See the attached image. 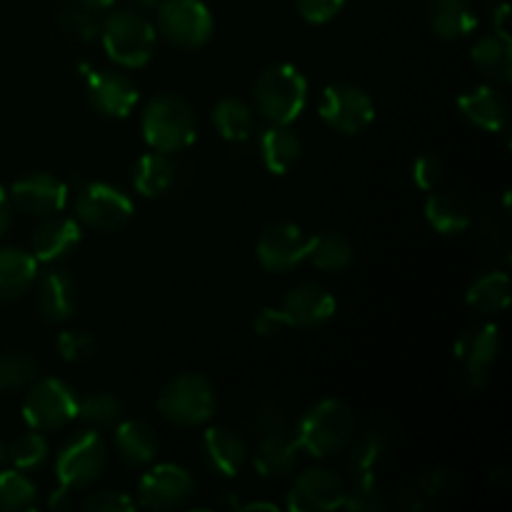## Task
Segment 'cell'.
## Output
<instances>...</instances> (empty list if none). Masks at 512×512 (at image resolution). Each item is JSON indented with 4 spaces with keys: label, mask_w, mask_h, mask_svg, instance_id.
<instances>
[{
    "label": "cell",
    "mask_w": 512,
    "mask_h": 512,
    "mask_svg": "<svg viewBox=\"0 0 512 512\" xmlns=\"http://www.w3.org/2000/svg\"><path fill=\"white\" fill-rule=\"evenodd\" d=\"M355 435L353 410L338 398H323L310 405L295 425V443L310 458H333L348 450Z\"/></svg>",
    "instance_id": "1"
},
{
    "label": "cell",
    "mask_w": 512,
    "mask_h": 512,
    "mask_svg": "<svg viewBox=\"0 0 512 512\" xmlns=\"http://www.w3.org/2000/svg\"><path fill=\"white\" fill-rule=\"evenodd\" d=\"M308 105V80L295 65L273 63L255 78L253 110L268 125H293Z\"/></svg>",
    "instance_id": "2"
},
{
    "label": "cell",
    "mask_w": 512,
    "mask_h": 512,
    "mask_svg": "<svg viewBox=\"0 0 512 512\" xmlns=\"http://www.w3.org/2000/svg\"><path fill=\"white\" fill-rule=\"evenodd\" d=\"M145 145L158 153L173 155L190 148L198 138V118L193 105L175 93H160L145 105L140 118Z\"/></svg>",
    "instance_id": "3"
},
{
    "label": "cell",
    "mask_w": 512,
    "mask_h": 512,
    "mask_svg": "<svg viewBox=\"0 0 512 512\" xmlns=\"http://www.w3.org/2000/svg\"><path fill=\"white\" fill-rule=\"evenodd\" d=\"M100 43L108 58L120 68H145L155 55L158 30L140 10H115L100 23Z\"/></svg>",
    "instance_id": "4"
},
{
    "label": "cell",
    "mask_w": 512,
    "mask_h": 512,
    "mask_svg": "<svg viewBox=\"0 0 512 512\" xmlns=\"http://www.w3.org/2000/svg\"><path fill=\"white\" fill-rule=\"evenodd\" d=\"M218 410L215 385L203 373H180L158 393V413L175 428H200Z\"/></svg>",
    "instance_id": "5"
},
{
    "label": "cell",
    "mask_w": 512,
    "mask_h": 512,
    "mask_svg": "<svg viewBox=\"0 0 512 512\" xmlns=\"http://www.w3.org/2000/svg\"><path fill=\"white\" fill-rule=\"evenodd\" d=\"M108 443L95 430H80L60 445L55 455L58 483L70 490H85L103 478L108 468Z\"/></svg>",
    "instance_id": "6"
},
{
    "label": "cell",
    "mask_w": 512,
    "mask_h": 512,
    "mask_svg": "<svg viewBox=\"0 0 512 512\" xmlns=\"http://www.w3.org/2000/svg\"><path fill=\"white\" fill-rule=\"evenodd\" d=\"M78 395L65 380L38 378L25 390L20 413L28 428L53 433L78 418Z\"/></svg>",
    "instance_id": "7"
},
{
    "label": "cell",
    "mask_w": 512,
    "mask_h": 512,
    "mask_svg": "<svg viewBox=\"0 0 512 512\" xmlns=\"http://www.w3.org/2000/svg\"><path fill=\"white\" fill-rule=\"evenodd\" d=\"M155 10V30L175 48L198 50L213 38L215 18L203 0H163Z\"/></svg>",
    "instance_id": "8"
},
{
    "label": "cell",
    "mask_w": 512,
    "mask_h": 512,
    "mask_svg": "<svg viewBox=\"0 0 512 512\" xmlns=\"http://www.w3.org/2000/svg\"><path fill=\"white\" fill-rule=\"evenodd\" d=\"M318 115L340 135H360L373 125L375 100L355 83H333L320 93Z\"/></svg>",
    "instance_id": "9"
},
{
    "label": "cell",
    "mask_w": 512,
    "mask_h": 512,
    "mask_svg": "<svg viewBox=\"0 0 512 512\" xmlns=\"http://www.w3.org/2000/svg\"><path fill=\"white\" fill-rule=\"evenodd\" d=\"M75 220L85 228L113 233L125 228L135 215V203L120 188L108 183H85L73 200Z\"/></svg>",
    "instance_id": "10"
},
{
    "label": "cell",
    "mask_w": 512,
    "mask_h": 512,
    "mask_svg": "<svg viewBox=\"0 0 512 512\" xmlns=\"http://www.w3.org/2000/svg\"><path fill=\"white\" fill-rule=\"evenodd\" d=\"M308 240L305 230L300 225L278 220V223L265 225L255 240V258L265 273L283 275L305 263L308 255Z\"/></svg>",
    "instance_id": "11"
},
{
    "label": "cell",
    "mask_w": 512,
    "mask_h": 512,
    "mask_svg": "<svg viewBox=\"0 0 512 512\" xmlns=\"http://www.w3.org/2000/svg\"><path fill=\"white\" fill-rule=\"evenodd\" d=\"M195 478L175 463L153 465L138 483V505L145 510H180L193 500Z\"/></svg>",
    "instance_id": "12"
},
{
    "label": "cell",
    "mask_w": 512,
    "mask_h": 512,
    "mask_svg": "<svg viewBox=\"0 0 512 512\" xmlns=\"http://www.w3.org/2000/svg\"><path fill=\"white\" fill-rule=\"evenodd\" d=\"M278 313L283 318L285 328L295 330H313L325 325L338 313V300L325 285L305 280V283L293 285L283 295L278 305Z\"/></svg>",
    "instance_id": "13"
},
{
    "label": "cell",
    "mask_w": 512,
    "mask_h": 512,
    "mask_svg": "<svg viewBox=\"0 0 512 512\" xmlns=\"http://www.w3.org/2000/svg\"><path fill=\"white\" fill-rule=\"evenodd\" d=\"M345 480L335 470L325 465H313L303 470L293 480V488L288 490V510L293 512H330L343 508L345 500Z\"/></svg>",
    "instance_id": "14"
},
{
    "label": "cell",
    "mask_w": 512,
    "mask_h": 512,
    "mask_svg": "<svg viewBox=\"0 0 512 512\" xmlns=\"http://www.w3.org/2000/svg\"><path fill=\"white\" fill-rule=\"evenodd\" d=\"M503 350L500 328L493 323H478L460 333L455 340V355L463 363L468 385L473 390H483L490 383V370Z\"/></svg>",
    "instance_id": "15"
},
{
    "label": "cell",
    "mask_w": 512,
    "mask_h": 512,
    "mask_svg": "<svg viewBox=\"0 0 512 512\" xmlns=\"http://www.w3.org/2000/svg\"><path fill=\"white\" fill-rule=\"evenodd\" d=\"M68 185L50 173H25L10 185L8 198L13 208L33 218L63 213L68 205Z\"/></svg>",
    "instance_id": "16"
},
{
    "label": "cell",
    "mask_w": 512,
    "mask_h": 512,
    "mask_svg": "<svg viewBox=\"0 0 512 512\" xmlns=\"http://www.w3.org/2000/svg\"><path fill=\"white\" fill-rule=\"evenodd\" d=\"M85 88H88V100L95 113L113 120L128 118L140 98L133 78L118 70H90Z\"/></svg>",
    "instance_id": "17"
},
{
    "label": "cell",
    "mask_w": 512,
    "mask_h": 512,
    "mask_svg": "<svg viewBox=\"0 0 512 512\" xmlns=\"http://www.w3.org/2000/svg\"><path fill=\"white\" fill-rule=\"evenodd\" d=\"M458 113L465 123L485 130V133H503L510 118L508 98L493 83L475 85V88L460 93Z\"/></svg>",
    "instance_id": "18"
},
{
    "label": "cell",
    "mask_w": 512,
    "mask_h": 512,
    "mask_svg": "<svg viewBox=\"0 0 512 512\" xmlns=\"http://www.w3.org/2000/svg\"><path fill=\"white\" fill-rule=\"evenodd\" d=\"M80 240H83V225L75 218L55 213L43 218V223L33 230L30 253L35 255L38 263H60L78 250Z\"/></svg>",
    "instance_id": "19"
},
{
    "label": "cell",
    "mask_w": 512,
    "mask_h": 512,
    "mask_svg": "<svg viewBox=\"0 0 512 512\" xmlns=\"http://www.w3.org/2000/svg\"><path fill=\"white\" fill-rule=\"evenodd\" d=\"M35 308L48 323H65L78 313V285L73 275L63 268H53L38 275Z\"/></svg>",
    "instance_id": "20"
},
{
    "label": "cell",
    "mask_w": 512,
    "mask_h": 512,
    "mask_svg": "<svg viewBox=\"0 0 512 512\" xmlns=\"http://www.w3.org/2000/svg\"><path fill=\"white\" fill-rule=\"evenodd\" d=\"M200 453H203L205 465L220 478H238L240 470L248 463V445L225 425H213L203 433L200 440Z\"/></svg>",
    "instance_id": "21"
},
{
    "label": "cell",
    "mask_w": 512,
    "mask_h": 512,
    "mask_svg": "<svg viewBox=\"0 0 512 512\" xmlns=\"http://www.w3.org/2000/svg\"><path fill=\"white\" fill-rule=\"evenodd\" d=\"M160 448L158 433L143 420H120L113 433L115 458L125 468H148Z\"/></svg>",
    "instance_id": "22"
},
{
    "label": "cell",
    "mask_w": 512,
    "mask_h": 512,
    "mask_svg": "<svg viewBox=\"0 0 512 512\" xmlns=\"http://www.w3.org/2000/svg\"><path fill=\"white\" fill-rule=\"evenodd\" d=\"M300 448L288 433H270L258 440L253 450V468L263 480H283L298 468Z\"/></svg>",
    "instance_id": "23"
},
{
    "label": "cell",
    "mask_w": 512,
    "mask_h": 512,
    "mask_svg": "<svg viewBox=\"0 0 512 512\" xmlns=\"http://www.w3.org/2000/svg\"><path fill=\"white\" fill-rule=\"evenodd\" d=\"M425 23L438 38L463 40L478 28V10L470 0H430Z\"/></svg>",
    "instance_id": "24"
},
{
    "label": "cell",
    "mask_w": 512,
    "mask_h": 512,
    "mask_svg": "<svg viewBox=\"0 0 512 512\" xmlns=\"http://www.w3.org/2000/svg\"><path fill=\"white\" fill-rule=\"evenodd\" d=\"M303 138L290 125H268L260 135V160L273 175H288L303 160Z\"/></svg>",
    "instance_id": "25"
},
{
    "label": "cell",
    "mask_w": 512,
    "mask_h": 512,
    "mask_svg": "<svg viewBox=\"0 0 512 512\" xmlns=\"http://www.w3.org/2000/svg\"><path fill=\"white\" fill-rule=\"evenodd\" d=\"M470 60L488 83L508 85L512 80V45L510 35L488 33L475 40L470 50Z\"/></svg>",
    "instance_id": "26"
},
{
    "label": "cell",
    "mask_w": 512,
    "mask_h": 512,
    "mask_svg": "<svg viewBox=\"0 0 512 512\" xmlns=\"http://www.w3.org/2000/svg\"><path fill=\"white\" fill-rule=\"evenodd\" d=\"M38 260L23 248H0V300H20L38 280Z\"/></svg>",
    "instance_id": "27"
},
{
    "label": "cell",
    "mask_w": 512,
    "mask_h": 512,
    "mask_svg": "<svg viewBox=\"0 0 512 512\" xmlns=\"http://www.w3.org/2000/svg\"><path fill=\"white\" fill-rule=\"evenodd\" d=\"M423 213L430 228L440 235H460L473 223L468 203L460 195L448 193V190H430Z\"/></svg>",
    "instance_id": "28"
},
{
    "label": "cell",
    "mask_w": 512,
    "mask_h": 512,
    "mask_svg": "<svg viewBox=\"0 0 512 512\" xmlns=\"http://www.w3.org/2000/svg\"><path fill=\"white\" fill-rule=\"evenodd\" d=\"M355 248L350 238L340 230H320L308 240V260L320 273H343L353 263Z\"/></svg>",
    "instance_id": "29"
},
{
    "label": "cell",
    "mask_w": 512,
    "mask_h": 512,
    "mask_svg": "<svg viewBox=\"0 0 512 512\" xmlns=\"http://www.w3.org/2000/svg\"><path fill=\"white\" fill-rule=\"evenodd\" d=\"M465 303L480 315H500L510 305V275L505 270H488L478 275L465 290Z\"/></svg>",
    "instance_id": "30"
},
{
    "label": "cell",
    "mask_w": 512,
    "mask_h": 512,
    "mask_svg": "<svg viewBox=\"0 0 512 512\" xmlns=\"http://www.w3.org/2000/svg\"><path fill=\"white\" fill-rule=\"evenodd\" d=\"M175 183V168L170 158L158 150L143 153L133 165V188L143 198H160Z\"/></svg>",
    "instance_id": "31"
},
{
    "label": "cell",
    "mask_w": 512,
    "mask_h": 512,
    "mask_svg": "<svg viewBox=\"0 0 512 512\" xmlns=\"http://www.w3.org/2000/svg\"><path fill=\"white\" fill-rule=\"evenodd\" d=\"M213 125L228 143H245L255 130V110L243 98H223L213 108Z\"/></svg>",
    "instance_id": "32"
},
{
    "label": "cell",
    "mask_w": 512,
    "mask_h": 512,
    "mask_svg": "<svg viewBox=\"0 0 512 512\" xmlns=\"http://www.w3.org/2000/svg\"><path fill=\"white\" fill-rule=\"evenodd\" d=\"M38 508V485L25 470H0V512H25Z\"/></svg>",
    "instance_id": "33"
},
{
    "label": "cell",
    "mask_w": 512,
    "mask_h": 512,
    "mask_svg": "<svg viewBox=\"0 0 512 512\" xmlns=\"http://www.w3.org/2000/svg\"><path fill=\"white\" fill-rule=\"evenodd\" d=\"M78 418L93 428H115L125 418V405L115 393L98 390L78 400Z\"/></svg>",
    "instance_id": "34"
},
{
    "label": "cell",
    "mask_w": 512,
    "mask_h": 512,
    "mask_svg": "<svg viewBox=\"0 0 512 512\" xmlns=\"http://www.w3.org/2000/svg\"><path fill=\"white\" fill-rule=\"evenodd\" d=\"M5 455L18 470H38L43 468L50 455V445L45 433L28 428L25 433L15 435L13 443L5 445Z\"/></svg>",
    "instance_id": "35"
},
{
    "label": "cell",
    "mask_w": 512,
    "mask_h": 512,
    "mask_svg": "<svg viewBox=\"0 0 512 512\" xmlns=\"http://www.w3.org/2000/svg\"><path fill=\"white\" fill-rule=\"evenodd\" d=\"M40 378V365L23 350L0 355V390H28Z\"/></svg>",
    "instance_id": "36"
},
{
    "label": "cell",
    "mask_w": 512,
    "mask_h": 512,
    "mask_svg": "<svg viewBox=\"0 0 512 512\" xmlns=\"http://www.w3.org/2000/svg\"><path fill=\"white\" fill-rule=\"evenodd\" d=\"M95 13H98V10L88 8V5L75 0L73 5H65L63 8V13H60V25H63L65 33L75 35V38L93 40L98 38L100 33V20Z\"/></svg>",
    "instance_id": "37"
},
{
    "label": "cell",
    "mask_w": 512,
    "mask_h": 512,
    "mask_svg": "<svg viewBox=\"0 0 512 512\" xmlns=\"http://www.w3.org/2000/svg\"><path fill=\"white\" fill-rule=\"evenodd\" d=\"M55 348L65 363H85L98 353V343L88 330H63L55 340Z\"/></svg>",
    "instance_id": "38"
},
{
    "label": "cell",
    "mask_w": 512,
    "mask_h": 512,
    "mask_svg": "<svg viewBox=\"0 0 512 512\" xmlns=\"http://www.w3.org/2000/svg\"><path fill=\"white\" fill-rule=\"evenodd\" d=\"M248 428L253 430L258 438L270 433H283L288 428V413H285L283 405L273 403V400H265L258 403L248 415Z\"/></svg>",
    "instance_id": "39"
},
{
    "label": "cell",
    "mask_w": 512,
    "mask_h": 512,
    "mask_svg": "<svg viewBox=\"0 0 512 512\" xmlns=\"http://www.w3.org/2000/svg\"><path fill=\"white\" fill-rule=\"evenodd\" d=\"M410 175H413L415 188L420 190H435L445 178V160L438 153H420L410 165Z\"/></svg>",
    "instance_id": "40"
},
{
    "label": "cell",
    "mask_w": 512,
    "mask_h": 512,
    "mask_svg": "<svg viewBox=\"0 0 512 512\" xmlns=\"http://www.w3.org/2000/svg\"><path fill=\"white\" fill-rule=\"evenodd\" d=\"M80 508L85 512H128L135 510V500L123 490H95Z\"/></svg>",
    "instance_id": "41"
},
{
    "label": "cell",
    "mask_w": 512,
    "mask_h": 512,
    "mask_svg": "<svg viewBox=\"0 0 512 512\" xmlns=\"http://www.w3.org/2000/svg\"><path fill=\"white\" fill-rule=\"evenodd\" d=\"M348 0H295L300 18L310 25H325L338 18Z\"/></svg>",
    "instance_id": "42"
},
{
    "label": "cell",
    "mask_w": 512,
    "mask_h": 512,
    "mask_svg": "<svg viewBox=\"0 0 512 512\" xmlns=\"http://www.w3.org/2000/svg\"><path fill=\"white\" fill-rule=\"evenodd\" d=\"M253 328L260 338H275L285 330L283 318H280L278 308H263L253 320Z\"/></svg>",
    "instance_id": "43"
},
{
    "label": "cell",
    "mask_w": 512,
    "mask_h": 512,
    "mask_svg": "<svg viewBox=\"0 0 512 512\" xmlns=\"http://www.w3.org/2000/svg\"><path fill=\"white\" fill-rule=\"evenodd\" d=\"M48 508L53 512L73 508V490L65 488V485H60L58 490H53V493H50V498H48Z\"/></svg>",
    "instance_id": "44"
},
{
    "label": "cell",
    "mask_w": 512,
    "mask_h": 512,
    "mask_svg": "<svg viewBox=\"0 0 512 512\" xmlns=\"http://www.w3.org/2000/svg\"><path fill=\"white\" fill-rule=\"evenodd\" d=\"M10 220H13V203H10V198H8V190L0 185V238L8 233Z\"/></svg>",
    "instance_id": "45"
},
{
    "label": "cell",
    "mask_w": 512,
    "mask_h": 512,
    "mask_svg": "<svg viewBox=\"0 0 512 512\" xmlns=\"http://www.w3.org/2000/svg\"><path fill=\"white\" fill-rule=\"evenodd\" d=\"M505 20H508V3H500L498 10H495V33L508 35V30H505Z\"/></svg>",
    "instance_id": "46"
},
{
    "label": "cell",
    "mask_w": 512,
    "mask_h": 512,
    "mask_svg": "<svg viewBox=\"0 0 512 512\" xmlns=\"http://www.w3.org/2000/svg\"><path fill=\"white\" fill-rule=\"evenodd\" d=\"M78 3H83V5H88V8H93V10H108L110 5L115 3V0H78Z\"/></svg>",
    "instance_id": "47"
},
{
    "label": "cell",
    "mask_w": 512,
    "mask_h": 512,
    "mask_svg": "<svg viewBox=\"0 0 512 512\" xmlns=\"http://www.w3.org/2000/svg\"><path fill=\"white\" fill-rule=\"evenodd\" d=\"M135 5H138L140 10H153V8H158L160 3H163V0H133Z\"/></svg>",
    "instance_id": "48"
},
{
    "label": "cell",
    "mask_w": 512,
    "mask_h": 512,
    "mask_svg": "<svg viewBox=\"0 0 512 512\" xmlns=\"http://www.w3.org/2000/svg\"><path fill=\"white\" fill-rule=\"evenodd\" d=\"M248 510H278L273 503H250Z\"/></svg>",
    "instance_id": "49"
},
{
    "label": "cell",
    "mask_w": 512,
    "mask_h": 512,
    "mask_svg": "<svg viewBox=\"0 0 512 512\" xmlns=\"http://www.w3.org/2000/svg\"><path fill=\"white\" fill-rule=\"evenodd\" d=\"M8 460V455H5V443L0 440V468H3V463Z\"/></svg>",
    "instance_id": "50"
}]
</instances>
